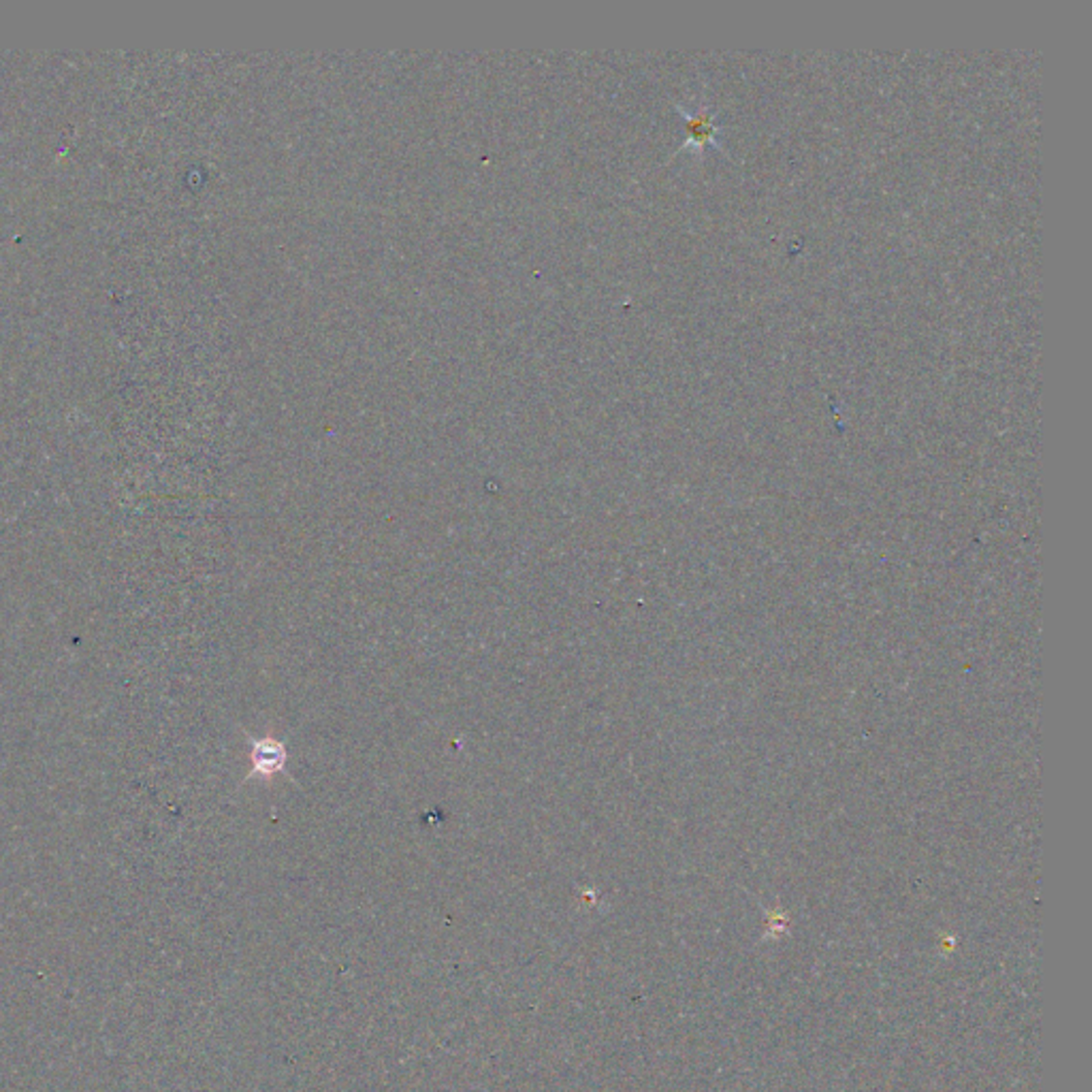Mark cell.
<instances>
[{
	"label": "cell",
	"instance_id": "obj_1",
	"mask_svg": "<svg viewBox=\"0 0 1092 1092\" xmlns=\"http://www.w3.org/2000/svg\"><path fill=\"white\" fill-rule=\"evenodd\" d=\"M250 741V762H252V769L246 776V781L250 779H273V776L285 773L287 769V760H288V751L285 744H282L278 739L273 737H265V739H252Z\"/></svg>",
	"mask_w": 1092,
	"mask_h": 1092
},
{
	"label": "cell",
	"instance_id": "obj_2",
	"mask_svg": "<svg viewBox=\"0 0 1092 1092\" xmlns=\"http://www.w3.org/2000/svg\"><path fill=\"white\" fill-rule=\"evenodd\" d=\"M682 120H685L687 143H694L698 148H705L709 143H717L719 129L715 126V115L702 109L696 111L694 115L682 111Z\"/></svg>",
	"mask_w": 1092,
	"mask_h": 1092
}]
</instances>
